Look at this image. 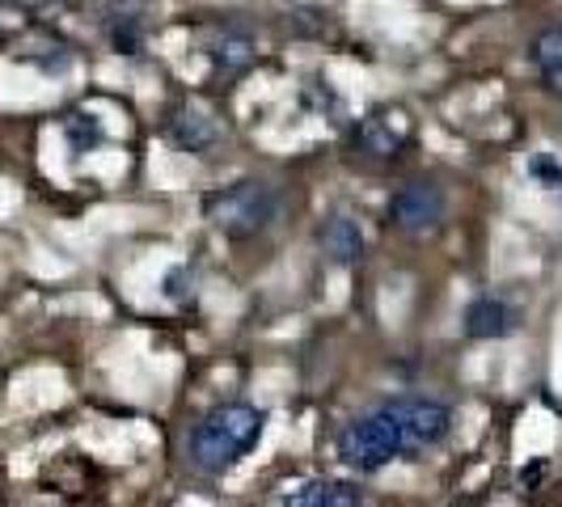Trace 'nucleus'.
Listing matches in <instances>:
<instances>
[{
    "mask_svg": "<svg viewBox=\"0 0 562 507\" xmlns=\"http://www.w3.org/2000/svg\"><path fill=\"white\" fill-rule=\"evenodd\" d=\"M452 431V410L436 397H390L376 410L351 419L338 431V457L360 470L376 474L402 457L440 444Z\"/></svg>",
    "mask_w": 562,
    "mask_h": 507,
    "instance_id": "obj_1",
    "label": "nucleus"
},
{
    "mask_svg": "<svg viewBox=\"0 0 562 507\" xmlns=\"http://www.w3.org/2000/svg\"><path fill=\"white\" fill-rule=\"evenodd\" d=\"M267 427V415L250 402H225L212 415H203L187 440V461L203 478H221L228 474L241 457H250Z\"/></svg>",
    "mask_w": 562,
    "mask_h": 507,
    "instance_id": "obj_2",
    "label": "nucleus"
},
{
    "mask_svg": "<svg viewBox=\"0 0 562 507\" xmlns=\"http://www.w3.org/2000/svg\"><path fill=\"white\" fill-rule=\"evenodd\" d=\"M203 212L212 228L225 233L228 241H250L280 221V191L267 178H241L233 187H221L216 195H207Z\"/></svg>",
    "mask_w": 562,
    "mask_h": 507,
    "instance_id": "obj_3",
    "label": "nucleus"
},
{
    "mask_svg": "<svg viewBox=\"0 0 562 507\" xmlns=\"http://www.w3.org/2000/svg\"><path fill=\"white\" fill-rule=\"evenodd\" d=\"M449 221V191L431 178H415L406 187H397L390 199V225L406 237H431Z\"/></svg>",
    "mask_w": 562,
    "mask_h": 507,
    "instance_id": "obj_4",
    "label": "nucleus"
},
{
    "mask_svg": "<svg viewBox=\"0 0 562 507\" xmlns=\"http://www.w3.org/2000/svg\"><path fill=\"white\" fill-rule=\"evenodd\" d=\"M195 43L203 47V56L212 59L216 68H225V72H241V68H250L254 64L250 34L237 26H225V22L195 30Z\"/></svg>",
    "mask_w": 562,
    "mask_h": 507,
    "instance_id": "obj_5",
    "label": "nucleus"
},
{
    "mask_svg": "<svg viewBox=\"0 0 562 507\" xmlns=\"http://www.w3.org/2000/svg\"><path fill=\"white\" fill-rule=\"evenodd\" d=\"M169 136L182 153L191 157H212L221 144H225V127L199 106H182V111L169 119Z\"/></svg>",
    "mask_w": 562,
    "mask_h": 507,
    "instance_id": "obj_6",
    "label": "nucleus"
},
{
    "mask_svg": "<svg viewBox=\"0 0 562 507\" xmlns=\"http://www.w3.org/2000/svg\"><path fill=\"white\" fill-rule=\"evenodd\" d=\"M520 326L516 305H507L504 296H479L465 309V335L470 338H507Z\"/></svg>",
    "mask_w": 562,
    "mask_h": 507,
    "instance_id": "obj_7",
    "label": "nucleus"
},
{
    "mask_svg": "<svg viewBox=\"0 0 562 507\" xmlns=\"http://www.w3.org/2000/svg\"><path fill=\"white\" fill-rule=\"evenodd\" d=\"M317 246L322 254L335 262V267H351V262H360L364 258V228L356 225L351 216H330L326 225L317 228Z\"/></svg>",
    "mask_w": 562,
    "mask_h": 507,
    "instance_id": "obj_8",
    "label": "nucleus"
},
{
    "mask_svg": "<svg viewBox=\"0 0 562 507\" xmlns=\"http://www.w3.org/2000/svg\"><path fill=\"white\" fill-rule=\"evenodd\" d=\"M106 38L119 56H136L144 43V9L140 0H114L106 9Z\"/></svg>",
    "mask_w": 562,
    "mask_h": 507,
    "instance_id": "obj_9",
    "label": "nucleus"
},
{
    "mask_svg": "<svg viewBox=\"0 0 562 507\" xmlns=\"http://www.w3.org/2000/svg\"><path fill=\"white\" fill-rule=\"evenodd\" d=\"M283 504H296V507H351V504H364V491L356 482H342V478H313L296 491L283 495Z\"/></svg>",
    "mask_w": 562,
    "mask_h": 507,
    "instance_id": "obj_10",
    "label": "nucleus"
},
{
    "mask_svg": "<svg viewBox=\"0 0 562 507\" xmlns=\"http://www.w3.org/2000/svg\"><path fill=\"white\" fill-rule=\"evenodd\" d=\"M356 144L364 148L368 157H376V161H390L402 153V144H406V127H394V119L390 114H372L360 123V132H356Z\"/></svg>",
    "mask_w": 562,
    "mask_h": 507,
    "instance_id": "obj_11",
    "label": "nucleus"
},
{
    "mask_svg": "<svg viewBox=\"0 0 562 507\" xmlns=\"http://www.w3.org/2000/svg\"><path fill=\"white\" fill-rule=\"evenodd\" d=\"M533 64L537 72H541V81H546V89L562 98V22L546 26L533 38Z\"/></svg>",
    "mask_w": 562,
    "mask_h": 507,
    "instance_id": "obj_12",
    "label": "nucleus"
},
{
    "mask_svg": "<svg viewBox=\"0 0 562 507\" xmlns=\"http://www.w3.org/2000/svg\"><path fill=\"white\" fill-rule=\"evenodd\" d=\"M0 34H4V22H0Z\"/></svg>",
    "mask_w": 562,
    "mask_h": 507,
    "instance_id": "obj_13",
    "label": "nucleus"
}]
</instances>
